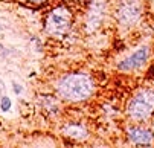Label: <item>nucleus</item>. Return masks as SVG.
Segmentation results:
<instances>
[{"label": "nucleus", "instance_id": "nucleus-12", "mask_svg": "<svg viewBox=\"0 0 154 148\" xmlns=\"http://www.w3.org/2000/svg\"><path fill=\"white\" fill-rule=\"evenodd\" d=\"M0 29H2V26H0Z\"/></svg>", "mask_w": 154, "mask_h": 148}, {"label": "nucleus", "instance_id": "nucleus-1", "mask_svg": "<svg viewBox=\"0 0 154 148\" xmlns=\"http://www.w3.org/2000/svg\"><path fill=\"white\" fill-rule=\"evenodd\" d=\"M93 81L85 73H70L61 78L57 84L60 96L67 101H82L93 93Z\"/></svg>", "mask_w": 154, "mask_h": 148}, {"label": "nucleus", "instance_id": "nucleus-9", "mask_svg": "<svg viewBox=\"0 0 154 148\" xmlns=\"http://www.w3.org/2000/svg\"><path fill=\"white\" fill-rule=\"evenodd\" d=\"M0 107H2L3 112H9L11 109V99L8 96H2V101H0Z\"/></svg>", "mask_w": 154, "mask_h": 148}, {"label": "nucleus", "instance_id": "nucleus-10", "mask_svg": "<svg viewBox=\"0 0 154 148\" xmlns=\"http://www.w3.org/2000/svg\"><path fill=\"white\" fill-rule=\"evenodd\" d=\"M12 89H14L15 93H21V86H18V84H15V82H12Z\"/></svg>", "mask_w": 154, "mask_h": 148}, {"label": "nucleus", "instance_id": "nucleus-8", "mask_svg": "<svg viewBox=\"0 0 154 148\" xmlns=\"http://www.w3.org/2000/svg\"><path fill=\"white\" fill-rule=\"evenodd\" d=\"M64 133L67 136H70V137H73V139H84L87 134H89L87 130H84L82 127H79V125H69V127H66Z\"/></svg>", "mask_w": 154, "mask_h": 148}, {"label": "nucleus", "instance_id": "nucleus-3", "mask_svg": "<svg viewBox=\"0 0 154 148\" xmlns=\"http://www.w3.org/2000/svg\"><path fill=\"white\" fill-rule=\"evenodd\" d=\"M72 18V11L67 6H57L48 14L45 29L51 35H63L70 29Z\"/></svg>", "mask_w": 154, "mask_h": 148}, {"label": "nucleus", "instance_id": "nucleus-11", "mask_svg": "<svg viewBox=\"0 0 154 148\" xmlns=\"http://www.w3.org/2000/svg\"><path fill=\"white\" fill-rule=\"evenodd\" d=\"M29 2H45V0H29Z\"/></svg>", "mask_w": 154, "mask_h": 148}, {"label": "nucleus", "instance_id": "nucleus-4", "mask_svg": "<svg viewBox=\"0 0 154 148\" xmlns=\"http://www.w3.org/2000/svg\"><path fill=\"white\" fill-rule=\"evenodd\" d=\"M142 14V6L139 0H119V3L115 8L116 22L124 28L134 26Z\"/></svg>", "mask_w": 154, "mask_h": 148}, {"label": "nucleus", "instance_id": "nucleus-7", "mask_svg": "<svg viewBox=\"0 0 154 148\" xmlns=\"http://www.w3.org/2000/svg\"><path fill=\"white\" fill-rule=\"evenodd\" d=\"M128 137L136 145L149 146L154 140V133L151 128H145V127H131L128 128Z\"/></svg>", "mask_w": 154, "mask_h": 148}, {"label": "nucleus", "instance_id": "nucleus-5", "mask_svg": "<svg viewBox=\"0 0 154 148\" xmlns=\"http://www.w3.org/2000/svg\"><path fill=\"white\" fill-rule=\"evenodd\" d=\"M149 55H151V51H149V46L143 45L140 46L134 54H131L130 57H127L125 60H122L119 64H118V69L122 70V72H128V70H136V69H140L145 63L149 60Z\"/></svg>", "mask_w": 154, "mask_h": 148}, {"label": "nucleus", "instance_id": "nucleus-2", "mask_svg": "<svg viewBox=\"0 0 154 148\" xmlns=\"http://www.w3.org/2000/svg\"><path fill=\"white\" fill-rule=\"evenodd\" d=\"M154 110V90L140 89L133 95L127 105V115L131 121L142 122L146 121Z\"/></svg>", "mask_w": 154, "mask_h": 148}, {"label": "nucleus", "instance_id": "nucleus-6", "mask_svg": "<svg viewBox=\"0 0 154 148\" xmlns=\"http://www.w3.org/2000/svg\"><path fill=\"white\" fill-rule=\"evenodd\" d=\"M105 14V3L104 0H92L89 6V12H87V28L89 31H93L101 26Z\"/></svg>", "mask_w": 154, "mask_h": 148}]
</instances>
